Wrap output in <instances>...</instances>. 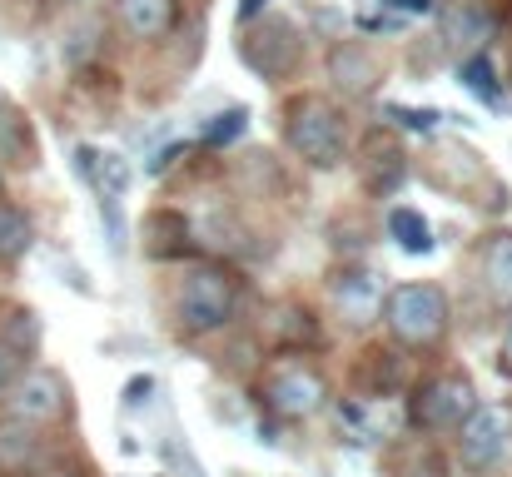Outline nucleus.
Here are the masks:
<instances>
[{
  "label": "nucleus",
  "mask_w": 512,
  "mask_h": 477,
  "mask_svg": "<svg viewBox=\"0 0 512 477\" xmlns=\"http://www.w3.org/2000/svg\"><path fill=\"white\" fill-rule=\"evenodd\" d=\"M40 463V433L20 418H0V477L35 473Z\"/></svg>",
  "instance_id": "nucleus-16"
},
{
  "label": "nucleus",
  "mask_w": 512,
  "mask_h": 477,
  "mask_svg": "<svg viewBox=\"0 0 512 477\" xmlns=\"http://www.w3.org/2000/svg\"><path fill=\"white\" fill-rule=\"evenodd\" d=\"M329 294H334V309L343 314L348 328H368L373 318L383 314V284L368 269H348L343 264L339 274L329 279Z\"/></svg>",
  "instance_id": "nucleus-11"
},
{
  "label": "nucleus",
  "mask_w": 512,
  "mask_h": 477,
  "mask_svg": "<svg viewBox=\"0 0 512 477\" xmlns=\"http://www.w3.org/2000/svg\"><path fill=\"white\" fill-rule=\"evenodd\" d=\"M498 373L512 378V318H508V328H503V343H498Z\"/></svg>",
  "instance_id": "nucleus-25"
},
{
  "label": "nucleus",
  "mask_w": 512,
  "mask_h": 477,
  "mask_svg": "<svg viewBox=\"0 0 512 477\" xmlns=\"http://www.w3.org/2000/svg\"><path fill=\"white\" fill-rule=\"evenodd\" d=\"M0 164L5 169H35L40 164V140L30 130V115L15 105H0Z\"/></svg>",
  "instance_id": "nucleus-15"
},
{
  "label": "nucleus",
  "mask_w": 512,
  "mask_h": 477,
  "mask_svg": "<svg viewBox=\"0 0 512 477\" xmlns=\"http://www.w3.org/2000/svg\"><path fill=\"white\" fill-rule=\"evenodd\" d=\"M463 85L478 95V100H488V105H498V90H493V65H488V55H468L463 60Z\"/></svg>",
  "instance_id": "nucleus-21"
},
{
  "label": "nucleus",
  "mask_w": 512,
  "mask_h": 477,
  "mask_svg": "<svg viewBox=\"0 0 512 477\" xmlns=\"http://www.w3.org/2000/svg\"><path fill=\"white\" fill-rule=\"evenodd\" d=\"M35 477H75L70 468H45V473H35Z\"/></svg>",
  "instance_id": "nucleus-29"
},
{
  "label": "nucleus",
  "mask_w": 512,
  "mask_h": 477,
  "mask_svg": "<svg viewBox=\"0 0 512 477\" xmlns=\"http://www.w3.org/2000/svg\"><path fill=\"white\" fill-rule=\"evenodd\" d=\"M239 50H244V65L259 70L264 80H284L304 60V40H299V30L289 20H264V30L244 35Z\"/></svg>",
  "instance_id": "nucleus-8"
},
{
  "label": "nucleus",
  "mask_w": 512,
  "mask_h": 477,
  "mask_svg": "<svg viewBox=\"0 0 512 477\" xmlns=\"http://www.w3.org/2000/svg\"><path fill=\"white\" fill-rule=\"evenodd\" d=\"M478 408V388L463 368H448V373H433L413 388L408 398V423L418 433H443V428H458L468 413Z\"/></svg>",
  "instance_id": "nucleus-5"
},
{
  "label": "nucleus",
  "mask_w": 512,
  "mask_h": 477,
  "mask_svg": "<svg viewBox=\"0 0 512 477\" xmlns=\"http://www.w3.org/2000/svg\"><path fill=\"white\" fill-rule=\"evenodd\" d=\"M259 398H264V408L279 413V418H314V413L329 403V378H324L309 358L284 353V358H274V363L264 368Z\"/></svg>",
  "instance_id": "nucleus-4"
},
{
  "label": "nucleus",
  "mask_w": 512,
  "mask_h": 477,
  "mask_svg": "<svg viewBox=\"0 0 512 477\" xmlns=\"http://www.w3.org/2000/svg\"><path fill=\"white\" fill-rule=\"evenodd\" d=\"M75 169L95 184L100 199H125V189H130V164L120 155H100V150L80 145V150H75Z\"/></svg>",
  "instance_id": "nucleus-17"
},
{
  "label": "nucleus",
  "mask_w": 512,
  "mask_h": 477,
  "mask_svg": "<svg viewBox=\"0 0 512 477\" xmlns=\"http://www.w3.org/2000/svg\"><path fill=\"white\" fill-rule=\"evenodd\" d=\"M398 477H448V468H443V458L433 453V448H408V463L398 468Z\"/></svg>",
  "instance_id": "nucleus-22"
},
{
  "label": "nucleus",
  "mask_w": 512,
  "mask_h": 477,
  "mask_svg": "<svg viewBox=\"0 0 512 477\" xmlns=\"http://www.w3.org/2000/svg\"><path fill=\"white\" fill-rule=\"evenodd\" d=\"M393 115H398V120H403L408 130H423V135H428V130H433V125L443 120L438 110H403V105H393Z\"/></svg>",
  "instance_id": "nucleus-23"
},
{
  "label": "nucleus",
  "mask_w": 512,
  "mask_h": 477,
  "mask_svg": "<svg viewBox=\"0 0 512 477\" xmlns=\"http://www.w3.org/2000/svg\"><path fill=\"white\" fill-rule=\"evenodd\" d=\"M453 433H458V463L468 473H493L512 458V408L478 403Z\"/></svg>",
  "instance_id": "nucleus-6"
},
{
  "label": "nucleus",
  "mask_w": 512,
  "mask_h": 477,
  "mask_svg": "<svg viewBox=\"0 0 512 477\" xmlns=\"http://www.w3.org/2000/svg\"><path fill=\"white\" fill-rule=\"evenodd\" d=\"M244 125H249V110H244V105H229L224 115H214V120L204 125L199 140H204L209 150H219V145H234V140L244 135Z\"/></svg>",
  "instance_id": "nucleus-20"
},
{
  "label": "nucleus",
  "mask_w": 512,
  "mask_h": 477,
  "mask_svg": "<svg viewBox=\"0 0 512 477\" xmlns=\"http://www.w3.org/2000/svg\"><path fill=\"white\" fill-rule=\"evenodd\" d=\"M408 164H403V150L393 135H368V150H363V184L373 194H393L403 184Z\"/></svg>",
  "instance_id": "nucleus-14"
},
{
  "label": "nucleus",
  "mask_w": 512,
  "mask_h": 477,
  "mask_svg": "<svg viewBox=\"0 0 512 477\" xmlns=\"http://www.w3.org/2000/svg\"><path fill=\"white\" fill-rule=\"evenodd\" d=\"M383 323L403 348H438L453 328V304L438 284H398L383 299Z\"/></svg>",
  "instance_id": "nucleus-2"
},
{
  "label": "nucleus",
  "mask_w": 512,
  "mask_h": 477,
  "mask_svg": "<svg viewBox=\"0 0 512 477\" xmlns=\"http://www.w3.org/2000/svg\"><path fill=\"white\" fill-rule=\"evenodd\" d=\"M388 239H393L403 254H433V229H428V219H423L418 209H408V204L388 209Z\"/></svg>",
  "instance_id": "nucleus-19"
},
{
  "label": "nucleus",
  "mask_w": 512,
  "mask_h": 477,
  "mask_svg": "<svg viewBox=\"0 0 512 477\" xmlns=\"http://www.w3.org/2000/svg\"><path fill=\"white\" fill-rule=\"evenodd\" d=\"M498 25L503 20H498V10L488 0H448L438 10V30H443L448 50H458V55H483L493 45Z\"/></svg>",
  "instance_id": "nucleus-9"
},
{
  "label": "nucleus",
  "mask_w": 512,
  "mask_h": 477,
  "mask_svg": "<svg viewBox=\"0 0 512 477\" xmlns=\"http://www.w3.org/2000/svg\"><path fill=\"white\" fill-rule=\"evenodd\" d=\"M30 249H35V224H30V214H25L20 204L0 199V264H15V259H25Z\"/></svg>",
  "instance_id": "nucleus-18"
},
{
  "label": "nucleus",
  "mask_w": 512,
  "mask_h": 477,
  "mask_svg": "<svg viewBox=\"0 0 512 477\" xmlns=\"http://www.w3.org/2000/svg\"><path fill=\"white\" fill-rule=\"evenodd\" d=\"M5 383H10V353L0 348V393H5Z\"/></svg>",
  "instance_id": "nucleus-28"
},
{
  "label": "nucleus",
  "mask_w": 512,
  "mask_h": 477,
  "mask_svg": "<svg viewBox=\"0 0 512 477\" xmlns=\"http://www.w3.org/2000/svg\"><path fill=\"white\" fill-rule=\"evenodd\" d=\"M398 10H408V15H428L433 10V0H393Z\"/></svg>",
  "instance_id": "nucleus-27"
},
{
  "label": "nucleus",
  "mask_w": 512,
  "mask_h": 477,
  "mask_svg": "<svg viewBox=\"0 0 512 477\" xmlns=\"http://www.w3.org/2000/svg\"><path fill=\"white\" fill-rule=\"evenodd\" d=\"M115 20L130 40H165L179 20V5L174 0H115Z\"/></svg>",
  "instance_id": "nucleus-13"
},
{
  "label": "nucleus",
  "mask_w": 512,
  "mask_h": 477,
  "mask_svg": "<svg viewBox=\"0 0 512 477\" xmlns=\"http://www.w3.org/2000/svg\"><path fill=\"white\" fill-rule=\"evenodd\" d=\"M269 0H239V25H249V20H259V10H264Z\"/></svg>",
  "instance_id": "nucleus-26"
},
{
  "label": "nucleus",
  "mask_w": 512,
  "mask_h": 477,
  "mask_svg": "<svg viewBox=\"0 0 512 477\" xmlns=\"http://www.w3.org/2000/svg\"><path fill=\"white\" fill-rule=\"evenodd\" d=\"M329 80H334V90H339L343 100H368L383 85V65H378V55L368 45L339 40L329 50Z\"/></svg>",
  "instance_id": "nucleus-10"
},
{
  "label": "nucleus",
  "mask_w": 512,
  "mask_h": 477,
  "mask_svg": "<svg viewBox=\"0 0 512 477\" xmlns=\"http://www.w3.org/2000/svg\"><path fill=\"white\" fill-rule=\"evenodd\" d=\"M70 413V383L55 368H25L15 383H5V418H20L30 428L40 423H60Z\"/></svg>",
  "instance_id": "nucleus-7"
},
{
  "label": "nucleus",
  "mask_w": 512,
  "mask_h": 477,
  "mask_svg": "<svg viewBox=\"0 0 512 477\" xmlns=\"http://www.w3.org/2000/svg\"><path fill=\"white\" fill-rule=\"evenodd\" d=\"M478 279H483V289H488V299H493L498 309H512V229L483 234Z\"/></svg>",
  "instance_id": "nucleus-12"
},
{
  "label": "nucleus",
  "mask_w": 512,
  "mask_h": 477,
  "mask_svg": "<svg viewBox=\"0 0 512 477\" xmlns=\"http://www.w3.org/2000/svg\"><path fill=\"white\" fill-rule=\"evenodd\" d=\"M239 309V279L229 269H214V264H199L179 279L174 289V328L184 338H204V333H219L229 328V318Z\"/></svg>",
  "instance_id": "nucleus-1"
},
{
  "label": "nucleus",
  "mask_w": 512,
  "mask_h": 477,
  "mask_svg": "<svg viewBox=\"0 0 512 477\" xmlns=\"http://www.w3.org/2000/svg\"><path fill=\"white\" fill-rule=\"evenodd\" d=\"M284 140L289 150L314 164V169H339L343 164V115L324 95H294L284 105Z\"/></svg>",
  "instance_id": "nucleus-3"
},
{
  "label": "nucleus",
  "mask_w": 512,
  "mask_h": 477,
  "mask_svg": "<svg viewBox=\"0 0 512 477\" xmlns=\"http://www.w3.org/2000/svg\"><path fill=\"white\" fill-rule=\"evenodd\" d=\"M150 393H155V378H150V373H135V378L125 383V408H140V403H150Z\"/></svg>",
  "instance_id": "nucleus-24"
}]
</instances>
